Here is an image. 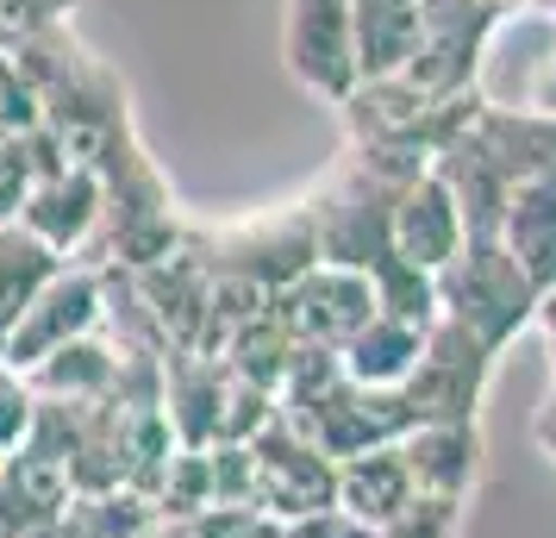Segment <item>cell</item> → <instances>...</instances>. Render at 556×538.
Instances as JSON below:
<instances>
[{
	"label": "cell",
	"mask_w": 556,
	"mask_h": 538,
	"mask_svg": "<svg viewBox=\"0 0 556 538\" xmlns=\"http://www.w3.org/2000/svg\"><path fill=\"white\" fill-rule=\"evenodd\" d=\"M188 245L206 257V270H226V276H244L263 295H281L294 288L319 263V238H313V213H306V195L276 207H256L244 220H226V226H188Z\"/></svg>",
	"instance_id": "obj_1"
},
{
	"label": "cell",
	"mask_w": 556,
	"mask_h": 538,
	"mask_svg": "<svg viewBox=\"0 0 556 538\" xmlns=\"http://www.w3.org/2000/svg\"><path fill=\"white\" fill-rule=\"evenodd\" d=\"M438 313L456 320L469 338H481L501 358L513 338L538 320V288L526 283V270L506 257L501 238H469L463 251L438 270Z\"/></svg>",
	"instance_id": "obj_2"
},
{
	"label": "cell",
	"mask_w": 556,
	"mask_h": 538,
	"mask_svg": "<svg viewBox=\"0 0 556 538\" xmlns=\"http://www.w3.org/2000/svg\"><path fill=\"white\" fill-rule=\"evenodd\" d=\"M394 195L381 176H369L351 151L331 163V176L319 188H306V213H313V238H319V263L338 270H376L381 257L394 251L388 232H394Z\"/></svg>",
	"instance_id": "obj_3"
},
{
	"label": "cell",
	"mask_w": 556,
	"mask_h": 538,
	"mask_svg": "<svg viewBox=\"0 0 556 538\" xmlns=\"http://www.w3.org/2000/svg\"><path fill=\"white\" fill-rule=\"evenodd\" d=\"M476 101L494 113H538L556 120V20L544 7L501 13L481 38Z\"/></svg>",
	"instance_id": "obj_4"
},
{
	"label": "cell",
	"mask_w": 556,
	"mask_h": 538,
	"mask_svg": "<svg viewBox=\"0 0 556 538\" xmlns=\"http://www.w3.org/2000/svg\"><path fill=\"white\" fill-rule=\"evenodd\" d=\"M488 376H494V351L438 313L426 326V351L413 376L401 383V408L413 413V426H476Z\"/></svg>",
	"instance_id": "obj_5"
},
{
	"label": "cell",
	"mask_w": 556,
	"mask_h": 538,
	"mask_svg": "<svg viewBox=\"0 0 556 538\" xmlns=\"http://www.w3.org/2000/svg\"><path fill=\"white\" fill-rule=\"evenodd\" d=\"M101 313H106L101 270L70 257L51 283L31 295V308L13 320V333L0 338V358L13 363V370H31V363H45L51 351H63V345L101 333Z\"/></svg>",
	"instance_id": "obj_6"
},
{
	"label": "cell",
	"mask_w": 556,
	"mask_h": 538,
	"mask_svg": "<svg viewBox=\"0 0 556 538\" xmlns=\"http://www.w3.org/2000/svg\"><path fill=\"white\" fill-rule=\"evenodd\" d=\"M251 470H256V508L276 513V520L338 508V463L281 413L251 438Z\"/></svg>",
	"instance_id": "obj_7"
},
{
	"label": "cell",
	"mask_w": 556,
	"mask_h": 538,
	"mask_svg": "<svg viewBox=\"0 0 556 538\" xmlns=\"http://www.w3.org/2000/svg\"><path fill=\"white\" fill-rule=\"evenodd\" d=\"M281 326L294 333V345L313 351H344L369 320H376V288L363 270H338V263H313L294 288L276 295Z\"/></svg>",
	"instance_id": "obj_8"
},
{
	"label": "cell",
	"mask_w": 556,
	"mask_h": 538,
	"mask_svg": "<svg viewBox=\"0 0 556 538\" xmlns=\"http://www.w3.org/2000/svg\"><path fill=\"white\" fill-rule=\"evenodd\" d=\"M281 51L301 88L326 95L331 107L356 88V45H351V0H288Z\"/></svg>",
	"instance_id": "obj_9"
},
{
	"label": "cell",
	"mask_w": 556,
	"mask_h": 538,
	"mask_svg": "<svg viewBox=\"0 0 556 538\" xmlns=\"http://www.w3.org/2000/svg\"><path fill=\"white\" fill-rule=\"evenodd\" d=\"M101 207H106V188H101V176H94V163H70V170H56V176L31 182L13 220H20L31 238H45L56 257H81L94 245V232H101Z\"/></svg>",
	"instance_id": "obj_10"
},
{
	"label": "cell",
	"mask_w": 556,
	"mask_h": 538,
	"mask_svg": "<svg viewBox=\"0 0 556 538\" xmlns=\"http://www.w3.org/2000/svg\"><path fill=\"white\" fill-rule=\"evenodd\" d=\"M388 245H394V257L419 263V270H431V276L469 245L463 207H456V195L444 188L438 170H426L419 182H406L401 195H394V232H388Z\"/></svg>",
	"instance_id": "obj_11"
},
{
	"label": "cell",
	"mask_w": 556,
	"mask_h": 538,
	"mask_svg": "<svg viewBox=\"0 0 556 538\" xmlns=\"http://www.w3.org/2000/svg\"><path fill=\"white\" fill-rule=\"evenodd\" d=\"M131 283H138V295H144V308H151L156 333H163L169 351H194V345H201L213 270H206V257L194 251V245H181V251L169 257V263H156V270H138Z\"/></svg>",
	"instance_id": "obj_12"
},
{
	"label": "cell",
	"mask_w": 556,
	"mask_h": 538,
	"mask_svg": "<svg viewBox=\"0 0 556 538\" xmlns=\"http://www.w3.org/2000/svg\"><path fill=\"white\" fill-rule=\"evenodd\" d=\"M226 363L201 351H169L163 358V420L176 433V451H206L219 438V395H226Z\"/></svg>",
	"instance_id": "obj_13"
},
{
	"label": "cell",
	"mask_w": 556,
	"mask_h": 538,
	"mask_svg": "<svg viewBox=\"0 0 556 538\" xmlns=\"http://www.w3.org/2000/svg\"><path fill=\"white\" fill-rule=\"evenodd\" d=\"M401 458L413 470V488L419 495L469 501L481 483V420L476 426H413L401 438Z\"/></svg>",
	"instance_id": "obj_14"
},
{
	"label": "cell",
	"mask_w": 556,
	"mask_h": 538,
	"mask_svg": "<svg viewBox=\"0 0 556 538\" xmlns=\"http://www.w3.org/2000/svg\"><path fill=\"white\" fill-rule=\"evenodd\" d=\"M501 245L526 270V283L538 295H551L556 288V176H531L506 195Z\"/></svg>",
	"instance_id": "obj_15"
},
{
	"label": "cell",
	"mask_w": 556,
	"mask_h": 538,
	"mask_svg": "<svg viewBox=\"0 0 556 538\" xmlns=\"http://www.w3.org/2000/svg\"><path fill=\"white\" fill-rule=\"evenodd\" d=\"M70 495H76V483L63 463L13 451L0 463V538H31L38 526H51L70 508Z\"/></svg>",
	"instance_id": "obj_16"
},
{
	"label": "cell",
	"mask_w": 556,
	"mask_h": 538,
	"mask_svg": "<svg viewBox=\"0 0 556 538\" xmlns=\"http://www.w3.org/2000/svg\"><path fill=\"white\" fill-rule=\"evenodd\" d=\"M413 495H419V488H413V470H406V458H401V438L338 463V508L351 513V520H363L369 533L388 526Z\"/></svg>",
	"instance_id": "obj_17"
},
{
	"label": "cell",
	"mask_w": 556,
	"mask_h": 538,
	"mask_svg": "<svg viewBox=\"0 0 556 538\" xmlns=\"http://www.w3.org/2000/svg\"><path fill=\"white\" fill-rule=\"evenodd\" d=\"M419 0H351V45H356V82L401 76L419 51Z\"/></svg>",
	"instance_id": "obj_18"
},
{
	"label": "cell",
	"mask_w": 556,
	"mask_h": 538,
	"mask_svg": "<svg viewBox=\"0 0 556 538\" xmlns=\"http://www.w3.org/2000/svg\"><path fill=\"white\" fill-rule=\"evenodd\" d=\"M119 363H126V351H119L113 338L88 333V338H76V345L51 351L45 363H31L26 383H31V395H45V401H106V395L119 388Z\"/></svg>",
	"instance_id": "obj_19"
},
{
	"label": "cell",
	"mask_w": 556,
	"mask_h": 538,
	"mask_svg": "<svg viewBox=\"0 0 556 538\" xmlns=\"http://www.w3.org/2000/svg\"><path fill=\"white\" fill-rule=\"evenodd\" d=\"M419 351H426V333H419V326L376 313V320H369L344 351H338V363H344V376L363 383V388H401L406 376H413Z\"/></svg>",
	"instance_id": "obj_20"
},
{
	"label": "cell",
	"mask_w": 556,
	"mask_h": 538,
	"mask_svg": "<svg viewBox=\"0 0 556 538\" xmlns=\"http://www.w3.org/2000/svg\"><path fill=\"white\" fill-rule=\"evenodd\" d=\"M70 257H56L45 238H31L20 220H0V338L13 333V320L31 308V295L51 283Z\"/></svg>",
	"instance_id": "obj_21"
},
{
	"label": "cell",
	"mask_w": 556,
	"mask_h": 538,
	"mask_svg": "<svg viewBox=\"0 0 556 538\" xmlns=\"http://www.w3.org/2000/svg\"><path fill=\"white\" fill-rule=\"evenodd\" d=\"M294 333L281 326V313H276V301L256 313L251 326H238L231 333V345L219 351V363H226L231 376H244V383H256V388H269V395H281V383H288V363H294Z\"/></svg>",
	"instance_id": "obj_22"
},
{
	"label": "cell",
	"mask_w": 556,
	"mask_h": 538,
	"mask_svg": "<svg viewBox=\"0 0 556 538\" xmlns=\"http://www.w3.org/2000/svg\"><path fill=\"white\" fill-rule=\"evenodd\" d=\"M369 288H376V313H388V320H406L419 333L438 320V276L419 270V263H406V257H394V251L381 257L369 270Z\"/></svg>",
	"instance_id": "obj_23"
},
{
	"label": "cell",
	"mask_w": 556,
	"mask_h": 538,
	"mask_svg": "<svg viewBox=\"0 0 556 538\" xmlns=\"http://www.w3.org/2000/svg\"><path fill=\"white\" fill-rule=\"evenodd\" d=\"M151 501H156V513H163V520H176V526L213 508V483H206V451H176Z\"/></svg>",
	"instance_id": "obj_24"
},
{
	"label": "cell",
	"mask_w": 556,
	"mask_h": 538,
	"mask_svg": "<svg viewBox=\"0 0 556 538\" xmlns=\"http://www.w3.org/2000/svg\"><path fill=\"white\" fill-rule=\"evenodd\" d=\"M269 420H276V395L244 383V376H226V395H219V438H213V445H251Z\"/></svg>",
	"instance_id": "obj_25"
},
{
	"label": "cell",
	"mask_w": 556,
	"mask_h": 538,
	"mask_svg": "<svg viewBox=\"0 0 556 538\" xmlns=\"http://www.w3.org/2000/svg\"><path fill=\"white\" fill-rule=\"evenodd\" d=\"M463 508L469 501H438V495H413L388 526H376L369 538H456L463 533Z\"/></svg>",
	"instance_id": "obj_26"
},
{
	"label": "cell",
	"mask_w": 556,
	"mask_h": 538,
	"mask_svg": "<svg viewBox=\"0 0 556 538\" xmlns=\"http://www.w3.org/2000/svg\"><path fill=\"white\" fill-rule=\"evenodd\" d=\"M31 126H45V95L31 88V76L13 63V51L0 45V132H20V138H26Z\"/></svg>",
	"instance_id": "obj_27"
},
{
	"label": "cell",
	"mask_w": 556,
	"mask_h": 538,
	"mask_svg": "<svg viewBox=\"0 0 556 538\" xmlns=\"http://www.w3.org/2000/svg\"><path fill=\"white\" fill-rule=\"evenodd\" d=\"M181 526H188V538H281V520L263 508H206Z\"/></svg>",
	"instance_id": "obj_28"
},
{
	"label": "cell",
	"mask_w": 556,
	"mask_h": 538,
	"mask_svg": "<svg viewBox=\"0 0 556 538\" xmlns=\"http://www.w3.org/2000/svg\"><path fill=\"white\" fill-rule=\"evenodd\" d=\"M31 383H26V370H13V363L0 358V451H20V438H26L31 426Z\"/></svg>",
	"instance_id": "obj_29"
},
{
	"label": "cell",
	"mask_w": 556,
	"mask_h": 538,
	"mask_svg": "<svg viewBox=\"0 0 556 538\" xmlns=\"http://www.w3.org/2000/svg\"><path fill=\"white\" fill-rule=\"evenodd\" d=\"M70 13H76V0H0V45H13L38 26H56Z\"/></svg>",
	"instance_id": "obj_30"
},
{
	"label": "cell",
	"mask_w": 556,
	"mask_h": 538,
	"mask_svg": "<svg viewBox=\"0 0 556 538\" xmlns=\"http://www.w3.org/2000/svg\"><path fill=\"white\" fill-rule=\"evenodd\" d=\"M26 188H31L26 138H20V132H0V220H13V213H20Z\"/></svg>",
	"instance_id": "obj_31"
},
{
	"label": "cell",
	"mask_w": 556,
	"mask_h": 538,
	"mask_svg": "<svg viewBox=\"0 0 556 538\" xmlns=\"http://www.w3.org/2000/svg\"><path fill=\"white\" fill-rule=\"evenodd\" d=\"M281 538H369V526L351 520L344 508H319L301 513V520H281Z\"/></svg>",
	"instance_id": "obj_32"
},
{
	"label": "cell",
	"mask_w": 556,
	"mask_h": 538,
	"mask_svg": "<svg viewBox=\"0 0 556 538\" xmlns=\"http://www.w3.org/2000/svg\"><path fill=\"white\" fill-rule=\"evenodd\" d=\"M538 333H544V351H551V370H556V288L551 295H538V320H531Z\"/></svg>",
	"instance_id": "obj_33"
},
{
	"label": "cell",
	"mask_w": 556,
	"mask_h": 538,
	"mask_svg": "<svg viewBox=\"0 0 556 538\" xmlns=\"http://www.w3.org/2000/svg\"><path fill=\"white\" fill-rule=\"evenodd\" d=\"M531 438H538V445H544V458L556 463V388H551V401L538 408V426H531Z\"/></svg>",
	"instance_id": "obj_34"
},
{
	"label": "cell",
	"mask_w": 556,
	"mask_h": 538,
	"mask_svg": "<svg viewBox=\"0 0 556 538\" xmlns=\"http://www.w3.org/2000/svg\"><path fill=\"white\" fill-rule=\"evenodd\" d=\"M31 538H88V533H81L76 520H70V508H63V513H56V520H51V526H38V533H31Z\"/></svg>",
	"instance_id": "obj_35"
},
{
	"label": "cell",
	"mask_w": 556,
	"mask_h": 538,
	"mask_svg": "<svg viewBox=\"0 0 556 538\" xmlns=\"http://www.w3.org/2000/svg\"><path fill=\"white\" fill-rule=\"evenodd\" d=\"M144 538H188V526H176V520H156V526H151Z\"/></svg>",
	"instance_id": "obj_36"
},
{
	"label": "cell",
	"mask_w": 556,
	"mask_h": 538,
	"mask_svg": "<svg viewBox=\"0 0 556 538\" xmlns=\"http://www.w3.org/2000/svg\"><path fill=\"white\" fill-rule=\"evenodd\" d=\"M506 13H519V7H551V0H501Z\"/></svg>",
	"instance_id": "obj_37"
},
{
	"label": "cell",
	"mask_w": 556,
	"mask_h": 538,
	"mask_svg": "<svg viewBox=\"0 0 556 538\" xmlns=\"http://www.w3.org/2000/svg\"><path fill=\"white\" fill-rule=\"evenodd\" d=\"M544 13H551V20H556V0H551V7H544Z\"/></svg>",
	"instance_id": "obj_38"
},
{
	"label": "cell",
	"mask_w": 556,
	"mask_h": 538,
	"mask_svg": "<svg viewBox=\"0 0 556 538\" xmlns=\"http://www.w3.org/2000/svg\"><path fill=\"white\" fill-rule=\"evenodd\" d=\"M7 458H13V451H0V463H7Z\"/></svg>",
	"instance_id": "obj_39"
}]
</instances>
